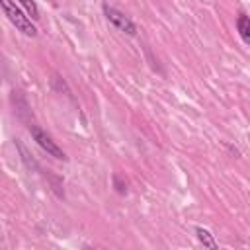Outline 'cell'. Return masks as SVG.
<instances>
[{
	"instance_id": "6da1fadb",
	"label": "cell",
	"mask_w": 250,
	"mask_h": 250,
	"mask_svg": "<svg viewBox=\"0 0 250 250\" xmlns=\"http://www.w3.org/2000/svg\"><path fill=\"white\" fill-rule=\"evenodd\" d=\"M0 8L4 10L6 18L16 25L18 31H21L23 35H29V37H35L37 35V27L33 25L31 18L18 6L16 0H0Z\"/></svg>"
},
{
	"instance_id": "7a4b0ae2",
	"label": "cell",
	"mask_w": 250,
	"mask_h": 250,
	"mask_svg": "<svg viewBox=\"0 0 250 250\" xmlns=\"http://www.w3.org/2000/svg\"><path fill=\"white\" fill-rule=\"evenodd\" d=\"M29 133H31V137H33V141L49 154V156H53V158H57V160H66V154H64V150L53 141V137L47 133V131H43L39 125H35V123H29Z\"/></svg>"
},
{
	"instance_id": "3957f363",
	"label": "cell",
	"mask_w": 250,
	"mask_h": 250,
	"mask_svg": "<svg viewBox=\"0 0 250 250\" xmlns=\"http://www.w3.org/2000/svg\"><path fill=\"white\" fill-rule=\"evenodd\" d=\"M104 16H105V18H107V21H109L113 27H117L119 31L127 33V35H135V33H137V25L131 21V18H129V16H125L123 12H119L117 8L104 4Z\"/></svg>"
},
{
	"instance_id": "277c9868",
	"label": "cell",
	"mask_w": 250,
	"mask_h": 250,
	"mask_svg": "<svg viewBox=\"0 0 250 250\" xmlns=\"http://www.w3.org/2000/svg\"><path fill=\"white\" fill-rule=\"evenodd\" d=\"M12 104H14V111L18 113V117L20 119H23V121H29V117H31V107H29V104H27V100H25V96L21 94V92H12ZM31 123V121H29Z\"/></svg>"
},
{
	"instance_id": "5b68a950",
	"label": "cell",
	"mask_w": 250,
	"mask_h": 250,
	"mask_svg": "<svg viewBox=\"0 0 250 250\" xmlns=\"http://www.w3.org/2000/svg\"><path fill=\"white\" fill-rule=\"evenodd\" d=\"M236 29H238L242 41H244V43H250V20H248L246 14H240V16L236 18Z\"/></svg>"
},
{
	"instance_id": "8992f818",
	"label": "cell",
	"mask_w": 250,
	"mask_h": 250,
	"mask_svg": "<svg viewBox=\"0 0 250 250\" xmlns=\"http://www.w3.org/2000/svg\"><path fill=\"white\" fill-rule=\"evenodd\" d=\"M195 234H197V240H199L203 246H207V248H217V242H215L213 234H211L207 229H203V227H195Z\"/></svg>"
},
{
	"instance_id": "52a82bcc",
	"label": "cell",
	"mask_w": 250,
	"mask_h": 250,
	"mask_svg": "<svg viewBox=\"0 0 250 250\" xmlns=\"http://www.w3.org/2000/svg\"><path fill=\"white\" fill-rule=\"evenodd\" d=\"M16 2H18V6H20L31 20H37V18H39V8H37L35 0H16Z\"/></svg>"
},
{
	"instance_id": "ba28073f",
	"label": "cell",
	"mask_w": 250,
	"mask_h": 250,
	"mask_svg": "<svg viewBox=\"0 0 250 250\" xmlns=\"http://www.w3.org/2000/svg\"><path fill=\"white\" fill-rule=\"evenodd\" d=\"M16 146L20 148V154H21V158H23V162H25V166H27V168H35V170H37V168H39V166H37V162H35V160H33L31 156H29V152H27V148H25V146L21 145V141H20V139H16Z\"/></svg>"
},
{
	"instance_id": "9c48e42d",
	"label": "cell",
	"mask_w": 250,
	"mask_h": 250,
	"mask_svg": "<svg viewBox=\"0 0 250 250\" xmlns=\"http://www.w3.org/2000/svg\"><path fill=\"white\" fill-rule=\"evenodd\" d=\"M113 186H115V191H117V193H121V195L127 193V184L121 182V176H119V174L113 176Z\"/></svg>"
}]
</instances>
